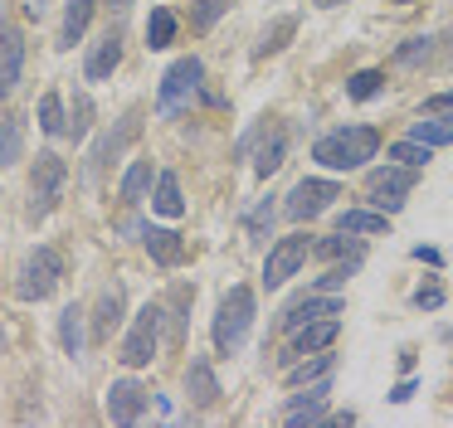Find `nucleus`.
<instances>
[{"mask_svg": "<svg viewBox=\"0 0 453 428\" xmlns=\"http://www.w3.org/2000/svg\"><path fill=\"white\" fill-rule=\"evenodd\" d=\"M375 151H380V126H365V122L336 126V132L312 141V161L322 171H356V165L375 161Z\"/></svg>", "mask_w": 453, "mask_h": 428, "instance_id": "obj_1", "label": "nucleus"}, {"mask_svg": "<svg viewBox=\"0 0 453 428\" xmlns=\"http://www.w3.org/2000/svg\"><path fill=\"white\" fill-rule=\"evenodd\" d=\"M254 287H244V282H234V287L219 297V311H215V326H210V336H215V350L219 355H239L249 340V331H254Z\"/></svg>", "mask_w": 453, "mask_h": 428, "instance_id": "obj_2", "label": "nucleus"}, {"mask_svg": "<svg viewBox=\"0 0 453 428\" xmlns=\"http://www.w3.org/2000/svg\"><path fill=\"white\" fill-rule=\"evenodd\" d=\"M64 185H69V161L59 151H40L35 156V171H30V224H44L64 200Z\"/></svg>", "mask_w": 453, "mask_h": 428, "instance_id": "obj_3", "label": "nucleus"}, {"mask_svg": "<svg viewBox=\"0 0 453 428\" xmlns=\"http://www.w3.org/2000/svg\"><path fill=\"white\" fill-rule=\"evenodd\" d=\"M200 83H205V64H200L196 54L176 58V64H171L166 73H161V88H157V112H161V117L186 112V107L200 97Z\"/></svg>", "mask_w": 453, "mask_h": 428, "instance_id": "obj_4", "label": "nucleus"}, {"mask_svg": "<svg viewBox=\"0 0 453 428\" xmlns=\"http://www.w3.org/2000/svg\"><path fill=\"white\" fill-rule=\"evenodd\" d=\"M59 282H64V258H59V248L40 243V248L25 253L20 278H15V297H20V302H44V297H54V287H59Z\"/></svg>", "mask_w": 453, "mask_h": 428, "instance_id": "obj_5", "label": "nucleus"}, {"mask_svg": "<svg viewBox=\"0 0 453 428\" xmlns=\"http://www.w3.org/2000/svg\"><path fill=\"white\" fill-rule=\"evenodd\" d=\"M161 321H166V307H161V302H147V307L132 317L127 336H122V350H118V360L127 370L151 365V355H157V346H161Z\"/></svg>", "mask_w": 453, "mask_h": 428, "instance_id": "obj_6", "label": "nucleus"}, {"mask_svg": "<svg viewBox=\"0 0 453 428\" xmlns=\"http://www.w3.org/2000/svg\"><path fill=\"white\" fill-rule=\"evenodd\" d=\"M142 136V107H132L127 117H122L118 126H108V132L93 141V151H88V165H83V175H88V185H98L103 180V171H108L112 161H118L122 151H127L132 141Z\"/></svg>", "mask_w": 453, "mask_h": 428, "instance_id": "obj_7", "label": "nucleus"}, {"mask_svg": "<svg viewBox=\"0 0 453 428\" xmlns=\"http://www.w3.org/2000/svg\"><path fill=\"white\" fill-rule=\"evenodd\" d=\"M414 180H419V171H410V165H380V171H371V180H365V200L375 204V210L385 214H400L404 200H410Z\"/></svg>", "mask_w": 453, "mask_h": 428, "instance_id": "obj_8", "label": "nucleus"}, {"mask_svg": "<svg viewBox=\"0 0 453 428\" xmlns=\"http://www.w3.org/2000/svg\"><path fill=\"white\" fill-rule=\"evenodd\" d=\"M307 253H312V233H288V239H278L273 248H268V258H264V287L273 292V287H283L288 278H297V268L307 263Z\"/></svg>", "mask_w": 453, "mask_h": 428, "instance_id": "obj_9", "label": "nucleus"}, {"mask_svg": "<svg viewBox=\"0 0 453 428\" xmlns=\"http://www.w3.org/2000/svg\"><path fill=\"white\" fill-rule=\"evenodd\" d=\"M332 200H342V185L307 175V180H297V185H293V195H288L283 210H288V219H293V224H307V219H317V214L332 210Z\"/></svg>", "mask_w": 453, "mask_h": 428, "instance_id": "obj_10", "label": "nucleus"}, {"mask_svg": "<svg viewBox=\"0 0 453 428\" xmlns=\"http://www.w3.org/2000/svg\"><path fill=\"white\" fill-rule=\"evenodd\" d=\"M20 73H25V34H20V29H11V25H5V15H0V103L15 93Z\"/></svg>", "mask_w": 453, "mask_h": 428, "instance_id": "obj_11", "label": "nucleus"}, {"mask_svg": "<svg viewBox=\"0 0 453 428\" xmlns=\"http://www.w3.org/2000/svg\"><path fill=\"white\" fill-rule=\"evenodd\" d=\"M336 336H342V321L336 317H317V321H307V326H297L293 331V346H288V365H293L297 355H317V350H332L336 346Z\"/></svg>", "mask_w": 453, "mask_h": 428, "instance_id": "obj_12", "label": "nucleus"}, {"mask_svg": "<svg viewBox=\"0 0 453 428\" xmlns=\"http://www.w3.org/2000/svg\"><path fill=\"white\" fill-rule=\"evenodd\" d=\"M147 385H137V379H112L108 385V418L112 424H137L142 414H147Z\"/></svg>", "mask_w": 453, "mask_h": 428, "instance_id": "obj_13", "label": "nucleus"}, {"mask_svg": "<svg viewBox=\"0 0 453 428\" xmlns=\"http://www.w3.org/2000/svg\"><path fill=\"white\" fill-rule=\"evenodd\" d=\"M118 64H122V29H108V34L88 49V58H83V78H88V83H103V78L118 73Z\"/></svg>", "mask_w": 453, "mask_h": 428, "instance_id": "obj_14", "label": "nucleus"}, {"mask_svg": "<svg viewBox=\"0 0 453 428\" xmlns=\"http://www.w3.org/2000/svg\"><path fill=\"white\" fill-rule=\"evenodd\" d=\"M186 394H190V404H200V409H210V404H219V375H215V365H210L205 355H190V365H186Z\"/></svg>", "mask_w": 453, "mask_h": 428, "instance_id": "obj_15", "label": "nucleus"}, {"mask_svg": "<svg viewBox=\"0 0 453 428\" xmlns=\"http://www.w3.org/2000/svg\"><path fill=\"white\" fill-rule=\"evenodd\" d=\"M122 307H127L122 282H108V287L98 292V311H93V340H108L112 336V326L122 321Z\"/></svg>", "mask_w": 453, "mask_h": 428, "instance_id": "obj_16", "label": "nucleus"}, {"mask_svg": "<svg viewBox=\"0 0 453 428\" xmlns=\"http://www.w3.org/2000/svg\"><path fill=\"white\" fill-rule=\"evenodd\" d=\"M142 243H147V253L151 258L161 263V268H180V263H186V239H180L176 229H142Z\"/></svg>", "mask_w": 453, "mask_h": 428, "instance_id": "obj_17", "label": "nucleus"}, {"mask_svg": "<svg viewBox=\"0 0 453 428\" xmlns=\"http://www.w3.org/2000/svg\"><path fill=\"white\" fill-rule=\"evenodd\" d=\"M342 307H346L342 297H322V292H312V297H303V302L288 307L283 331H297V326H307V321H317V317H342Z\"/></svg>", "mask_w": 453, "mask_h": 428, "instance_id": "obj_18", "label": "nucleus"}, {"mask_svg": "<svg viewBox=\"0 0 453 428\" xmlns=\"http://www.w3.org/2000/svg\"><path fill=\"white\" fill-rule=\"evenodd\" d=\"M336 229L342 233H356V239H371V233H390V214L385 210H342L336 214Z\"/></svg>", "mask_w": 453, "mask_h": 428, "instance_id": "obj_19", "label": "nucleus"}, {"mask_svg": "<svg viewBox=\"0 0 453 428\" xmlns=\"http://www.w3.org/2000/svg\"><path fill=\"white\" fill-rule=\"evenodd\" d=\"M410 136L424 146H453V112H424L419 122H410Z\"/></svg>", "mask_w": 453, "mask_h": 428, "instance_id": "obj_20", "label": "nucleus"}, {"mask_svg": "<svg viewBox=\"0 0 453 428\" xmlns=\"http://www.w3.org/2000/svg\"><path fill=\"white\" fill-rule=\"evenodd\" d=\"M93 5H98V0H69V5H64V25H59V49H73V44H79L83 34H88Z\"/></svg>", "mask_w": 453, "mask_h": 428, "instance_id": "obj_21", "label": "nucleus"}, {"mask_svg": "<svg viewBox=\"0 0 453 428\" xmlns=\"http://www.w3.org/2000/svg\"><path fill=\"white\" fill-rule=\"evenodd\" d=\"M151 210L161 214V219H180L186 214V200H180V180L171 171L157 175V195H151Z\"/></svg>", "mask_w": 453, "mask_h": 428, "instance_id": "obj_22", "label": "nucleus"}, {"mask_svg": "<svg viewBox=\"0 0 453 428\" xmlns=\"http://www.w3.org/2000/svg\"><path fill=\"white\" fill-rule=\"evenodd\" d=\"M83 317H88V311H83L79 302H69V307L59 311V346H64V355H73V360L83 355Z\"/></svg>", "mask_w": 453, "mask_h": 428, "instance_id": "obj_23", "label": "nucleus"}, {"mask_svg": "<svg viewBox=\"0 0 453 428\" xmlns=\"http://www.w3.org/2000/svg\"><path fill=\"white\" fill-rule=\"evenodd\" d=\"M385 156H390L395 165H410V171H424V165L434 161V146H424V141H414V136H404V141L385 146Z\"/></svg>", "mask_w": 453, "mask_h": 428, "instance_id": "obj_24", "label": "nucleus"}, {"mask_svg": "<svg viewBox=\"0 0 453 428\" xmlns=\"http://www.w3.org/2000/svg\"><path fill=\"white\" fill-rule=\"evenodd\" d=\"M332 365H336V355H326V350H317V355H297L293 365H288V379H293V385H307V379L332 375Z\"/></svg>", "mask_w": 453, "mask_h": 428, "instance_id": "obj_25", "label": "nucleus"}, {"mask_svg": "<svg viewBox=\"0 0 453 428\" xmlns=\"http://www.w3.org/2000/svg\"><path fill=\"white\" fill-rule=\"evenodd\" d=\"M283 156H288V132H283V126H273V132H268V141L258 146V156H254V171L258 175H273L278 165H283Z\"/></svg>", "mask_w": 453, "mask_h": 428, "instance_id": "obj_26", "label": "nucleus"}, {"mask_svg": "<svg viewBox=\"0 0 453 428\" xmlns=\"http://www.w3.org/2000/svg\"><path fill=\"white\" fill-rule=\"evenodd\" d=\"M176 44V15L166 5H157L147 15V49H171Z\"/></svg>", "mask_w": 453, "mask_h": 428, "instance_id": "obj_27", "label": "nucleus"}, {"mask_svg": "<svg viewBox=\"0 0 453 428\" xmlns=\"http://www.w3.org/2000/svg\"><path fill=\"white\" fill-rule=\"evenodd\" d=\"M147 190H151V161H132L127 175H122V185H118L122 204H142V195H147Z\"/></svg>", "mask_w": 453, "mask_h": 428, "instance_id": "obj_28", "label": "nucleus"}, {"mask_svg": "<svg viewBox=\"0 0 453 428\" xmlns=\"http://www.w3.org/2000/svg\"><path fill=\"white\" fill-rule=\"evenodd\" d=\"M380 93H385L380 68H361V73L346 78V97H351V103H371V97H380Z\"/></svg>", "mask_w": 453, "mask_h": 428, "instance_id": "obj_29", "label": "nucleus"}, {"mask_svg": "<svg viewBox=\"0 0 453 428\" xmlns=\"http://www.w3.org/2000/svg\"><path fill=\"white\" fill-rule=\"evenodd\" d=\"M312 253L317 258H365L361 239L356 233H332V239H312Z\"/></svg>", "mask_w": 453, "mask_h": 428, "instance_id": "obj_30", "label": "nucleus"}, {"mask_svg": "<svg viewBox=\"0 0 453 428\" xmlns=\"http://www.w3.org/2000/svg\"><path fill=\"white\" fill-rule=\"evenodd\" d=\"M25 151V122L20 117H5L0 122V165H15Z\"/></svg>", "mask_w": 453, "mask_h": 428, "instance_id": "obj_31", "label": "nucleus"}, {"mask_svg": "<svg viewBox=\"0 0 453 428\" xmlns=\"http://www.w3.org/2000/svg\"><path fill=\"white\" fill-rule=\"evenodd\" d=\"M64 122H69V112H64V97L50 88V93L40 97V132H44V136H64Z\"/></svg>", "mask_w": 453, "mask_h": 428, "instance_id": "obj_32", "label": "nucleus"}, {"mask_svg": "<svg viewBox=\"0 0 453 428\" xmlns=\"http://www.w3.org/2000/svg\"><path fill=\"white\" fill-rule=\"evenodd\" d=\"M434 44H439L434 34H414V39H404V44H400V54H395V64H404V68L429 64V58H434Z\"/></svg>", "mask_w": 453, "mask_h": 428, "instance_id": "obj_33", "label": "nucleus"}, {"mask_svg": "<svg viewBox=\"0 0 453 428\" xmlns=\"http://www.w3.org/2000/svg\"><path fill=\"white\" fill-rule=\"evenodd\" d=\"M356 268H361V258H346V263H342V258H336V263H332V268H326V272H322V278H317V282H312V292H336V287H346V282H351V278H356Z\"/></svg>", "mask_w": 453, "mask_h": 428, "instance_id": "obj_34", "label": "nucleus"}, {"mask_svg": "<svg viewBox=\"0 0 453 428\" xmlns=\"http://www.w3.org/2000/svg\"><path fill=\"white\" fill-rule=\"evenodd\" d=\"M93 132V103L88 97H73V112H69V122H64V136H73V141H83V136Z\"/></svg>", "mask_w": 453, "mask_h": 428, "instance_id": "obj_35", "label": "nucleus"}, {"mask_svg": "<svg viewBox=\"0 0 453 428\" xmlns=\"http://www.w3.org/2000/svg\"><path fill=\"white\" fill-rule=\"evenodd\" d=\"M293 29H297V19H293V15H288V19H278L273 29H264V39H258V49H254V54H258V58L278 54V49H283L288 39H293Z\"/></svg>", "mask_w": 453, "mask_h": 428, "instance_id": "obj_36", "label": "nucleus"}, {"mask_svg": "<svg viewBox=\"0 0 453 428\" xmlns=\"http://www.w3.org/2000/svg\"><path fill=\"white\" fill-rule=\"evenodd\" d=\"M196 302V287H176L171 292V307H166V317H171V336L180 340V331H186V307Z\"/></svg>", "mask_w": 453, "mask_h": 428, "instance_id": "obj_37", "label": "nucleus"}, {"mask_svg": "<svg viewBox=\"0 0 453 428\" xmlns=\"http://www.w3.org/2000/svg\"><path fill=\"white\" fill-rule=\"evenodd\" d=\"M190 5H196V29H210L219 15H225L229 0H190Z\"/></svg>", "mask_w": 453, "mask_h": 428, "instance_id": "obj_38", "label": "nucleus"}, {"mask_svg": "<svg viewBox=\"0 0 453 428\" xmlns=\"http://www.w3.org/2000/svg\"><path fill=\"white\" fill-rule=\"evenodd\" d=\"M414 307H419V311H439V307H443V287H439V282H424V287H414Z\"/></svg>", "mask_w": 453, "mask_h": 428, "instance_id": "obj_39", "label": "nucleus"}, {"mask_svg": "<svg viewBox=\"0 0 453 428\" xmlns=\"http://www.w3.org/2000/svg\"><path fill=\"white\" fill-rule=\"evenodd\" d=\"M268 229H273V204H258V210L249 214V233H254V239H264Z\"/></svg>", "mask_w": 453, "mask_h": 428, "instance_id": "obj_40", "label": "nucleus"}, {"mask_svg": "<svg viewBox=\"0 0 453 428\" xmlns=\"http://www.w3.org/2000/svg\"><path fill=\"white\" fill-rule=\"evenodd\" d=\"M424 112H453V88H449V93H434V97H424Z\"/></svg>", "mask_w": 453, "mask_h": 428, "instance_id": "obj_41", "label": "nucleus"}, {"mask_svg": "<svg viewBox=\"0 0 453 428\" xmlns=\"http://www.w3.org/2000/svg\"><path fill=\"white\" fill-rule=\"evenodd\" d=\"M414 258H419V263H429V268H439V263H443V253L439 248H434V243H414Z\"/></svg>", "mask_w": 453, "mask_h": 428, "instance_id": "obj_42", "label": "nucleus"}, {"mask_svg": "<svg viewBox=\"0 0 453 428\" xmlns=\"http://www.w3.org/2000/svg\"><path fill=\"white\" fill-rule=\"evenodd\" d=\"M414 389H419L414 379H400V385L390 389V404H410V399H414Z\"/></svg>", "mask_w": 453, "mask_h": 428, "instance_id": "obj_43", "label": "nucleus"}, {"mask_svg": "<svg viewBox=\"0 0 453 428\" xmlns=\"http://www.w3.org/2000/svg\"><path fill=\"white\" fill-rule=\"evenodd\" d=\"M103 5H108V10H127L132 0H103Z\"/></svg>", "mask_w": 453, "mask_h": 428, "instance_id": "obj_44", "label": "nucleus"}, {"mask_svg": "<svg viewBox=\"0 0 453 428\" xmlns=\"http://www.w3.org/2000/svg\"><path fill=\"white\" fill-rule=\"evenodd\" d=\"M317 5H322V10H332V5H342V0H317Z\"/></svg>", "mask_w": 453, "mask_h": 428, "instance_id": "obj_45", "label": "nucleus"}, {"mask_svg": "<svg viewBox=\"0 0 453 428\" xmlns=\"http://www.w3.org/2000/svg\"><path fill=\"white\" fill-rule=\"evenodd\" d=\"M390 5H414V0H390Z\"/></svg>", "mask_w": 453, "mask_h": 428, "instance_id": "obj_46", "label": "nucleus"}]
</instances>
